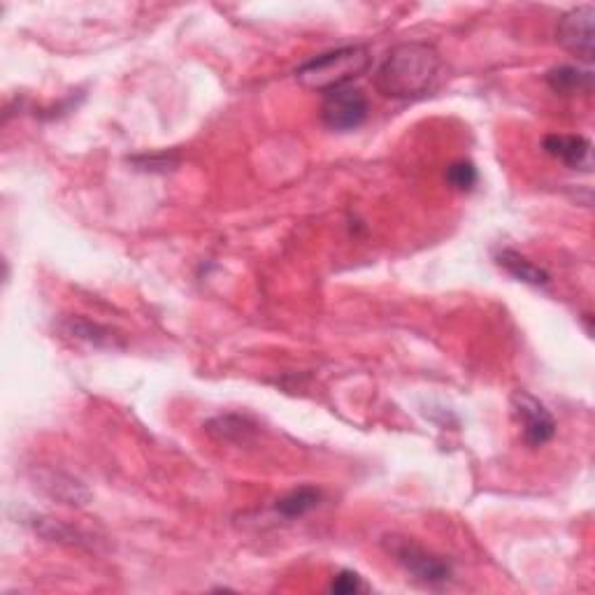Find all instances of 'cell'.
I'll return each instance as SVG.
<instances>
[{
    "label": "cell",
    "instance_id": "obj_1",
    "mask_svg": "<svg viewBox=\"0 0 595 595\" xmlns=\"http://www.w3.org/2000/svg\"><path fill=\"white\" fill-rule=\"evenodd\" d=\"M442 56L428 42H400L375 73V89L391 100H414L433 91Z\"/></svg>",
    "mask_w": 595,
    "mask_h": 595
},
{
    "label": "cell",
    "instance_id": "obj_2",
    "mask_svg": "<svg viewBox=\"0 0 595 595\" xmlns=\"http://www.w3.org/2000/svg\"><path fill=\"white\" fill-rule=\"evenodd\" d=\"M370 68V52L363 45H349L331 49L314 56L296 70V80L305 89L317 93H331L342 86H349Z\"/></svg>",
    "mask_w": 595,
    "mask_h": 595
},
{
    "label": "cell",
    "instance_id": "obj_3",
    "mask_svg": "<svg viewBox=\"0 0 595 595\" xmlns=\"http://www.w3.org/2000/svg\"><path fill=\"white\" fill-rule=\"evenodd\" d=\"M384 547L393 558H396V563L407 572V575H412L417 582L426 586L447 584L451 579V572H454L442 556H437L426 547H421V544L410 540V537L386 535Z\"/></svg>",
    "mask_w": 595,
    "mask_h": 595
},
{
    "label": "cell",
    "instance_id": "obj_4",
    "mask_svg": "<svg viewBox=\"0 0 595 595\" xmlns=\"http://www.w3.org/2000/svg\"><path fill=\"white\" fill-rule=\"evenodd\" d=\"M368 112V98L358 86H342V89L326 93L324 103H321V121H324L326 128L338 133H347L363 126V121L368 119Z\"/></svg>",
    "mask_w": 595,
    "mask_h": 595
},
{
    "label": "cell",
    "instance_id": "obj_5",
    "mask_svg": "<svg viewBox=\"0 0 595 595\" xmlns=\"http://www.w3.org/2000/svg\"><path fill=\"white\" fill-rule=\"evenodd\" d=\"M512 414L521 426V437L528 447H544V444L554 440L556 435V421L547 410L542 400H537L528 391H514L512 398Z\"/></svg>",
    "mask_w": 595,
    "mask_h": 595
},
{
    "label": "cell",
    "instance_id": "obj_6",
    "mask_svg": "<svg viewBox=\"0 0 595 595\" xmlns=\"http://www.w3.org/2000/svg\"><path fill=\"white\" fill-rule=\"evenodd\" d=\"M593 28H595V5L586 3L575 10L565 12L558 19L556 42L565 52H570L584 63L593 61Z\"/></svg>",
    "mask_w": 595,
    "mask_h": 595
},
{
    "label": "cell",
    "instance_id": "obj_7",
    "mask_svg": "<svg viewBox=\"0 0 595 595\" xmlns=\"http://www.w3.org/2000/svg\"><path fill=\"white\" fill-rule=\"evenodd\" d=\"M544 152L551 159L561 161L570 170H593V145L591 140H586L584 135H547L542 142Z\"/></svg>",
    "mask_w": 595,
    "mask_h": 595
},
{
    "label": "cell",
    "instance_id": "obj_8",
    "mask_svg": "<svg viewBox=\"0 0 595 595\" xmlns=\"http://www.w3.org/2000/svg\"><path fill=\"white\" fill-rule=\"evenodd\" d=\"M35 486H38L40 491H45L49 498L59 500V503H66V505H84L86 500L91 498L89 491H86L77 479L68 477L66 472H59V470H49V468L35 470Z\"/></svg>",
    "mask_w": 595,
    "mask_h": 595
},
{
    "label": "cell",
    "instance_id": "obj_9",
    "mask_svg": "<svg viewBox=\"0 0 595 595\" xmlns=\"http://www.w3.org/2000/svg\"><path fill=\"white\" fill-rule=\"evenodd\" d=\"M61 331L66 333L68 338H73L77 342H86V344H91V347H98V349L121 347V342H117V335H114L110 328L100 326V324H96V321H89L84 317L63 319Z\"/></svg>",
    "mask_w": 595,
    "mask_h": 595
},
{
    "label": "cell",
    "instance_id": "obj_10",
    "mask_svg": "<svg viewBox=\"0 0 595 595\" xmlns=\"http://www.w3.org/2000/svg\"><path fill=\"white\" fill-rule=\"evenodd\" d=\"M549 89L561 96H577V93H591L593 89V73L591 70L577 68V66H558L549 70L544 77Z\"/></svg>",
    "mask_w": 595,
    "mask_h": 595
},
{
    "label": "cell",
    "instance_id": "obj_11",
    "mask_svg": "<svg viewBox=\"0 0 595 595\" xmlns=\"http://www.w3.org/2000/svg\"><path fill=\"white\" fill-rule=\"evenodd\" d=\"M321 500H324V493L317 486H300V489H293L277 500L275 512L282 514L284 519H300V516L317 510Z\"/></svg>",
    "mask_w": 595,
    "mask_h": 595
},
{
    "label": "cell",
    "instance_id": "obj_12",
    "mask_svg": "<svg viewBox=\"0 0 595 595\" xmlns=\"http://www.w3.org/2000/svg\"><path fill=\"white\" fill-rule=\"evenodd\" d=\"M496 261L500 268L510 272L514 279H519L523 284H530V286L549 284V272L542 270L540 265H535L533 261H528V258L521 256L519 252H514V249H503V252L496 256Z\"/></svg>",
    "mask_w": 595,
    "mask_h": 595
},
{
    "label": "cell",
    "instance_id": "obj_13",
    "mask_svg": "<svg viewBox=\"0 0 595 595\" xmlns=\"http://www.w3.org/2000/svg\"><path fill=\"white\" fill-rule=\"evenodd\" d=\"M207 430L214 437H219V440H226V442H240V440H247V435L252 433L254 426L249 424L245 417H235V414H228V417H219L207 424Z\"/></svg>",
    "mask_w": 595,
    "mask_h": 595
},
{
    "label": "cell",
    "instance_id": "obj_14",
    "mask_svg": "<svg viewBox=\"0 0 595 595\" xmlns=\"http://www.w3.org/2000/svg\"><path fill=\"white\" fill-rule=\"evenodd\" d=\"M33 528L35 533L45 537V540L52 542H68V544H82L84 535L80 530L66 526V523L56 521V519H47V516H40V519H33Z\"/></svg>",
    "mask_w": 595,
    "mask_h": 595
},
{
    "label": "cell",
    "instance_id": "obj_15",
    "mask_svg": "<svg viewBox=\"0 0 595 595\" xmlns=\"http://www.w3.org/2000/svg\"><path fill=\"white\" fill-rule=\"evenodd\" d=\"M447 182L451 189L461 191V193H468L477 186L479 182V172L475 168V163L470 161H454L451 166L447 168Z\"/></svg>",
    "mask_w": 595,
    "mask_h": 595
},
{
    "label": "cell",
    "instance_id": "obj_16",
    "mask_svg": "<svg viewBox=\"0 0 595 595\" xmlns=\"http://www.w3.org/2000/svg\"><path fill=\"white\" fill-rule=\"evenodd\" d=\"M363 589H365L363 579L358 577L356 572H351V570H342L340 575L331 582V591L338 593V595H354V593L363 591Z\"/></svg>",
    "mask_w": 595,
    "mask_h": 595
}]
</instances>
